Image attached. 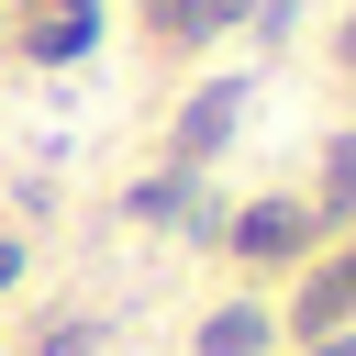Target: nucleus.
I'll list each match as a JSON object with an SVG mask.
<instances>
[{"mask_svg":"<svg viewBox=\"0 0 356 356\" xmlns=\"http://www.w3.org/2000/svg\"><path fill=\"white\" fill-rule=\"evenodd\" d=\"M134 211H145V222H167V211H189V178H145V189H134Z\"/></svg>","mask_w":356,"mask_h":356,"instance_id":"nucleus-7","label":"nucleus"},{"mask_svg":"<svg viewBox=\"0 0 356 356\" xmlns=\"http://www.w3.org/2000/svg\"><path fill=\"white\" fill-rule=\"evenodd\" d=\"M312 356H356V334H323V345H312Z\"/></svg>","mask_w":356,"mask_h":356,"instance_id":"nucleus-9","label":"nucleus"},{"mask_svg":"<svg viewBox=\"0 0 356 356\" xmlns=\"http://www.w3.org/2000/svg\"><path fill=\"white\" fill-rule=\"evenodd\" d=\"M312 245V211L300 200H256L245 222H234V256H256V267H278V256H300Z\"/></svg>","mask_w":356,"mask_h":356,"instance_id":"nucleus-3","label":"nucleus"},{"mask_svg":"<svg viewBox=\"0 0 356 356\" xmlns=\"http://www.w3.org/2000/svg\"><path fill=\"white\" fill-rule=\"evenodd\" d=\"M289 323H300L312 345H323V334H356V245H345L334 267H312V289H300V312H289Z\"/></svg>","mask_w":356,"mask_h":356,"instance_id":"nucleus-2","label":"nucleus"},{"mask_svg":"<svg viewBox=\"0 0 356 356\" xmlns=\"http://www.w3.org/2000/svg\"><path fill=\"white\" fill-rule=\"evenodd\" d=\"M11 278H22V245H11V234H0V289H11Z\"/></svg>","mask_w":356,"mask_h":356,"instance_id":"nucleus-8","label":"nucleus"},{"mask_svg":"<svg viewBox=\"0 0 356 356\" xmlns=\"http://www.w3.org/2000/svg\"><path fill=\"white\" fill-rule=\"evenodd\" d=\"M334 56H345V67H356V22H345V33H334Z\"/></svg>","mask_w":356,"mask_h":356,"instance_id":"nucleus-10","label":"nucleus"},{"mask_svg":"<svg viewBox=\"0 0 356 356\" xmlns=\"http://www.w3.org/2000/svg\"><path fill=\"white\" fill-rule=\"evenodd\" d=\"M267 345H278L267 300H234V312H211V323H200V356H267Z\"/></svg>","mask_w":356,"mask_h":356,"instance_id":"nucleus-4","label":"nucleus"},{"mask_svg":"<svg viewBox=\"0 0 356 356\" xmlns=\"http://www.w3.org/2000/svg\"><path fill=\"white\" fill-rule=\"evenodd\" d=\"M245 11H256V0H167V33H178V44H211V33L245 22Z\"/></svg>","mask_w":356,"mask_h":356,"instance_id":"nucleus-5","label":"nucleus"},{"mask_svg":"<svg viewBox=\"0 0 356 356\" xmlns=\"http://www.w3.org/2000/svg\"><path fill=\"white\" fill-rule=\"evenodd\" d=\"M234 111H245V78H211L189 111H178V178L200 167V156H222V134H234Z\"/></svg>","mask_w":356,"mask_h":356,"instance_id":"nucleus-1","label":"nucleus"},{"mask_svg":"<svg viewBox=\"0 0 356 356\" xmlns=\"http://www.w3.org/2000/svg\"><path fill=\"white\" fill-rule=\"evenodd\" d=\"M312 211H334V222L356 211V134H334V145H323V200H312Z\"/></svg>","mask_w":356,"mask_h":356,"instance_id":"nucleus-6","label":"nucleus"}]
</instances>
